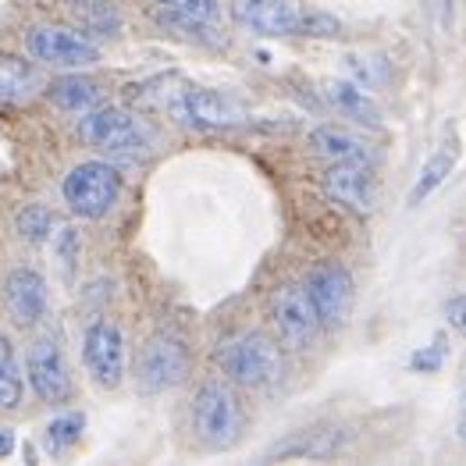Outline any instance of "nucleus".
Listing matches in <instances>:
<instances>
[{
  "label": "nucleus",
  "mask_w": 466,
  "mask_h": 466,
  "mask_svg": "<svg viewBox=\"0 0 466 466\" xmlns=\"http://www.w3.org/2000/svg\"><path fill=\"white\" fill-rule=\"evenodd\" d=\"M214 360L225 370V378L242 389H271L281 381V350L257 328L225 339L214 350Z\"/></svg>",
  "instance_id": "nucleus-1"
},
{
  "label": "nucleus",
  "mask_w": 466,
  "mask_h": 466,
  "mask_svg": "<svg viewBox=\"0 0 466 466\" xmlns=\"http://www.w3.org/2000/svg\"><path fill=\"white\" fill-rule=\"evenodd\" d=\"M65 207L82 221H100L115 210L121 196V171L107 160H82L61 182Z\"/></svg>",
  "instance_id": "nucleus-2"
},
{
  "label": "nucleus",
  "mask_w": 466,
  "mask_h": 466,
  "mask_svg": "<svg viewBox=\"0 0 466 466\" xmlns=\"http://www.w3.org/2000/svg\"><path fill=\"white\" fill-rule=\"evenodd\" d=\"M193 434L203 449H232L242 434V410L225 381H203L193 395Z\"/></svg>",
  "instance_id": "nucleus-3"
},
{
  "label": "nucleus",
  "mask_w": 466,
  "mask_h": 466,
  "mask_svg": "<svg viewBox=\"0 0 466 466\" xmlns=\"http://www.w3.org/2000/svg\"><path fill=\"white\" fill-rule=\"evenodd\" d=\"M78 136L89 147L117 157H139L154 147V132L125 107H96V111L82 115Z\"/></svg>",
  "instance_id": "nucleus-4"
},
{
  "label": "nucleus",
  "mask_w": 466,
  "mask_h": 466,
  "mask_svg": "<svg viewBox=\"0 0 466 466\" xmlns=\"http://www.w3.org/2000/svg\"><path fill=\"white\" fill-rule=\"evenodd\" d=\"M164 107L171 111L175 121H182L186 128H196V132H225L246 121L242 104H235L232 96L218 89H203V86L175 89L171 96H164Z\"/></svg>",
  "instance_id": "nucleus-5"
},
{
  "label": "nucleus",
  "mask_w": 466,
  "mask_h": 466,
  "mask_svg": "<svg viewBox=\"0 0 466 466\" xmlns=\"http://www.w3.org/2000/svg\"><path fill=\"white\" fill-rule=\"evenodd\" d=\"M186 378H189L186 342L171 331H157L154 339H147L139 352V389L147 395H160L167 389H178Z\"/></svg>",
  "instance_id": "nucleus-6"
},
{
  "label": "nucleus",
  "mask_w": 466,
  "mask_h": 466,
  "mask_svg": "<svg viewBox=\"0 0 466 466\" xmlns=\"http://www.w3.org/2000/svg\"><path fill=\"white\" fill-rule=\"evenodd\" d=\"M82 363L100 389L115 391L125 381V335L111 317H96L82 331Z\"/></svg>",
  "instance_id": "nucleus-7"
},
{
  "label": "nucleus",
  "mask_w": 466,
  "mask_h": 466,
  "mask_svg": "<svg viewBox=\"0 0 466 466\" xmlns=\"http://www.w3.org/2000/svg\"><path fill=\"white\" fill-rule=\"evenodd\" d=\"M25 50L39 65L54 68H89L100 61L96 39L82 29H61V25H36L25 36Z\"/></svg>",
  "instance_id": "nucleus-8"
},
{
  "label": "nucleus",
  "mask_w": 466,
  "mask_h": 466,
  "mask_svg": "<svg viewBox=\"0 0 466 466\" xmlns=\"http://www.w3.org/2000/svg\"><path fill=\"white\" fill-rule=\"evenodd\" d=\"M271 320L274 331L281 339V346L292 352L310 350V342L317 339V328H320V317L317 307L307 296L303 285H281L271 296Z\"/></svg>",
  "instance_id": "nucleus-9"
},
{
  "label": "nucleus",
  "mask_w": 466,
  "mask_h": 466,
  "mask_svg": "<svg viewBox=\"0 0 466 466\" xmlns=\"http://www.w3.org/2000/svg\"><path fill=\"white\" fill-rule=\"evenodd\" d=\"M25 378L43 406H61L72 399V374L65 352L54 339H36L25 352Z\"/></svg>",
  "instance_id": "nucleus-10"
},
{
  "label": "nucleus",
  "mask_w": 466,
  "mask_h": 466,
  "mask_svg": "<svg viewBox=\"0 0 466 466\" xmlns=\"http://www.w3.org/2000/svg\"><path fill=\"white\" fill-rule=\"evenodd\" d=\"M303 289H307V296L313 299L317 317H320V324H324V328H339V324L350 317L352 274L346 271L342 264H335V260L317 264V268L307 274Z\"/></svg>",
  "instance_id": "nucleus-11"
},
{
  "label": "nucleus",
  "mask_w": 466,
  "mask_h": 466,
  "mask_svg": "<svg viewBox=\"0 0 466 466\" xmlns=\"http://www.w3.org/2000/svg\"><path fill=\"white\" fill-rule=\"evenodd\" d=\"M232 18L257 36H303L307 11L296 0H232Z\"/></svg>",
  "instance_id": "nucleus-12"
},
{
  "label": "nucleus",
  "mask_w": 466,
  "mask_h": 466,
  "mask_svg": "<svg viewBox=\"0 0 466 466\" xmlns=\"http://www.w3.org/2000/svg\"><path fill=\"white\" fill-rule=\"evenodd\" d=\"M350 445V431L339 424H317V428L296 431L285 441H278L271 452V460H331Z\"/></svg>",
  "instance_id": "nucleus-13"
},
{
  "label": "nucleus",
  "mask_w": 466,
  "mask_h": 466,
  "mask_svg": "<svg viewBox=\"0 0 466 466\" xmlns=\"http://www.w3.org/2000/svg\"><path fill=\"white\" fill-rule=\"evenodd\" d=\"M4 303L18 324H36L46 317V281L36 268H15L4 281Z\"/></svg>",
  "instance_id": "nucleus-14"
},
{
  "label": "nucleus",
  "mask_w": 466,
  "mask_h": 466,
  "mask_svg": "<svg viewBox=\"0 0 466 466\" xmlns=\"http://www.w3.org/2000/svg\"><path fill=\"white\" fill-rule=\"evenodd\" d=\"M324 193L331 196L335 203L350 207L356 214H367L374 203V178H370V164H331L324 175Z\"/></svg>",
  "instance_id": "nucleus-15"
},
{
  "label": "nucleus",
  "mask_w": 466,
  "mask_h": 466,
  "mask_svg": "<svg viewBox=\"0 0 466 466\" xmlns=\"http://www.w3.org/2000/svg\"><path fill=\"white\" fill-rule=\"evenodd\" d=\"M46 100L61 111H72V115H89L104 104V86L93 76H82V72H72V76L54 78L46 86Z\"/></svg>",
  "instance_id": "nucleus-16"
},
{
  "label": "nucleus",
  "mask_w": 466,
  "mask_h": 466,
  "mask_svg": "<svg viewBox=\"0 0 466 466\" xmlns=\"http://www.w3.org/2000/svg\"><path fill=\"white\" fill-rule=\"evenodd\" d=\"M324 89H328V104H331L335 111H342L350 121H360V125H367V128H378V125H381V111L374 107V100L367 96V89H363L360 82L331 78Z\"/></svg>",
  "instance_id": "nucleus-17"
},
{
  "label": "nucleus",
  "mask_w": 466,
  "mask_h": 466,
  "mask_svg": "<svg viewBox=\"0 0 466 466\" xmlns=\"http://www.w3.org/2000/svg\"><path fill=\"white\" fill-rule=\"evenodd\" d=\"M43 86V76L33 61L18 54H0V104H22Z\"/></svg>",
  "instance_id": "nucleus-18"
},
{
  "label": "nucleus",
  "mask_w": 466,
  "mask_h": 466,
  "mask_svg": "<svg viewBox=\"0 0 466 466\" xmlns=\"http://www.w3.org/2000/svg\"><path fill=\"white\" fill-rule=\"evenodd\" d=\"M310 150L317 157H324L328 164H350V160H360V164H370V150L350 136L346 128H331V125H320L310 132Z\"/></svg>",
  "instance_id": "nucleus-19"
},
{
  "label": "nucleus",
  "mask_w": 466,
  "mask_h": 466,
  "mask_svg": "<svg viewBox=\"0 0 466 466\" xmlns=\"http://www.w3.org/2000/svg\"><path fill=\"white\" fill-rule=\"evenodd\" d=\"M65 11L89 36H115L121 29V11L115 0H65Z\"/></svg>",
  "instance_id": "nucleus-20"
},
{
  "label": "nucleus",
  "mask_w": 466,
  "mask_h": 466,
  "mask_svg": "<svg viewBox=\"0 0 466 466\" xmlns=\"http://www.w3.org/2000/svg\"><path fill=\"white\" fill-rule=\"evenodd\" d=\"M452 167H456V147H452V139H449V143L438 147V150L428 157V164L420 167V178H417V186H413V193H410V207H420L434 189H441V182L452 175Z\"/></svg>",
  "instance_id": "nucleus-21"
},
{
  "label": "nucleus",
  "mask_w": 466,
  "mask_h": 466,
  "mask_svg": "<svg viewBox=\"0 0 466 466\" xmlns=\"http://www.w3.org/2000/svg\"><path fill=\"white\" fill-rule=\"evenodd\" d=\"M25 395V381H22V367L11 339L0 331V410H18Z\"/></svg>",
  "instance_id": "nucleus-22"
},
{
  "label": "nucleus",
  "mask_w": 466,
  "mask_h": 466,
  "mask_svg": "<svg viewBox=\"0 0 466 466\" xmlns=\"http://www.w3.org/2000/svg\"><path fill=\"white\" fill-rule=\"evenodd\" d=\"M82 431H86V417H82V413H61V417H54V420L43 428V445H46L50 456H65L68 449L78 445Z\"/></svg>",
  "instance_id": "nucleus-23"
},
{
  "label": "nucleus",
  "mask_w": 466,
  "mask_h": 466,
  "mask_svg": "<svg viewBox=\"0 0 466 466\" xmlns=\"http://www.w3.org/2000/svg\"><path fill=\"white\" fill-rule=\"evenodd\" d=\"M15 228H18V235H22L29 246H43V242L50 238V232H54V214H50L43 203H29V207L18 210Z\"/></svg>",
  "instance_id": "nucleus-24"
},
{
  "label": "nucleus",
  "mask_w": 466,
  "mask_h": 466,
  "mask_svg": "<svg viewBox=\"0 0 466 466\" xmlns=\"http://www.w3.org/2000/svg\"><path fill=\"white\" fill-rule=\"evenodd\" d=\"M346 65H350L352 78H356L363 89H378V86H385L391 76L389 61H385V57H370V54H352Z\"/></svg>",
  "instance_id": "nucleus-25"
},
{
  "label": "nucleus",
  "mask_w": 466,
  "mask_h": 466,
  "mask_svg": "<svg viewBox=\"0 0 466 466\" xmlns=\"http://www.w3.org/2000/svg\"><path fill=\"white\" fill-rule=\"evenodd\" d=\"M157 7H167V11H178V15H193L203 22H221V0H154Z\"/></svg>",
  "instance_id": "nucleus-26"
},
{
  "label": "nucleus",
  "mask_w": 466,
  "mask_h": 466,
  "mask_svg": "<svg viewBox=\"0 0 466 466\" xmlns=\"http://www.w3.org/2000/svg\"><path fill=\"white\" fill-rule=\"evenodd\" d=\"M445 356H449V350H445V339H434L431 346H424V350L413 352V360H410V367L417 370V374H434V370H441V363H445Z\"/></svg>",
  "instance_id": "nucleus-27"
},
{
  "label": "nucleus",
  "mask_w": 466,
  "mask_h": 466,
  "mask_svg": "<svg viewBox=\"0 0 466 466\" xmlns=\"http://www.w3.org/2000/svg\"><path fill=\"white\" fill-rule=\"evenodd\" d=\"M303 36L335 39V36H342V22L331 18V15H324V11H307V18H303Z\"/></svg>",
  "instance_id": "nucleus-28"
},
{
  "label": "nucleus",
  "mask_w": 466,
  "mask_h": 466,
  "mask_svg": "<svg viewBox=\"0 0 466 466\" xmlns=\"http://www.w3.org/2000/svg\"><path fill=\"white\" fill-rule=\"evenodd\" d=\"M54 249H57V260H61L65 274H72V268H76V253H78L76 232H72V228H61V235H54Z\"/></svg>",
  "instance_id": "nucleus-29"
},
{
  "label": "nucleus",
  "mask_w": 466,
  "mask_h": 466,
  "mask_svg": "<svg viewBox=\"0 0 466 466\" xmlns=\"http://www.w3.org/2000/svg\"><path fill=\"white\" fill-rule=\"evenodd\" d=\"M428 15H431V22H434L441 33H449V29H452L456 4H452V0H428Z\"/></svg>",
  "instance_id": "nucleus-30"
},
{
  "label": "nucleus",
  "mask_w": 466,
  "mask_h": 466,
  "mask_svg": "<svg viewBox=\"0 0 466 466\" xmlns=\"http://www.w3.org/2000/svg\"><path fill=\"white\" fill-rule=\"evenodd\" d=\"M445 320H449L456 331H463V335H466V296H460V299H449V303H445Z\"/></svg>",
  "instance_id": "nucleus-31"
},
{
  "label": "nucleus",
  "mask_w": 466,
  "mask_h": 466,
  "mask_svg": "<svg viewBox=\"0 0 466 466\" xmlns=\"http://www.w3.org/2000/svg\"><path fill=\"white\" fill-rule=\"evenodd\" d=\"M11 452H15V431L0 428V460H7Z\"/></svg>",
  "instance_id": "nucleus-32"
},
{
  "label": "nucleus",
  "mask_w": 466,
  "mask_h": 466,
  "mask_svg": "<svg viewBox=\"0 0 466 466\" xmlns=\"http://www.w3.org/2000/svg\"><path fill=\"white\" fill-rule=\"evenodd\" d=\"M460 438H463V441H466V420H463V424H460Z\"/></svg>",
  "instance_id": "nucleus-33"
}]
</instances>
